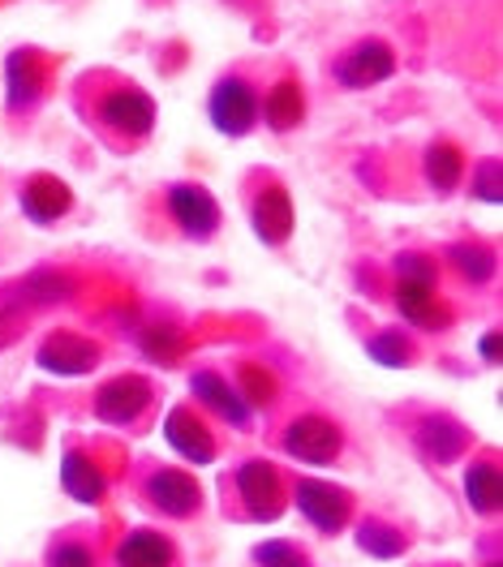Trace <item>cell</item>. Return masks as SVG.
Segmentation results:
<instances>
[{"mask_svg":"<svg viewBox=\"0 0 503 567\" xmlns=\"http://www.w3.org/2000/svg\"><path fill=\"white\" fill-rule=\"evenodd\" d=\"M207 112L224 138H246L258 125V95L246 78H219L212 100H207Z\"/></svg>","mask_w":503,"mask_h":567,"instance_id":"1","label":"cell"},{"mask_svg":"<svg viewBox=\"0 0 503 567\" xmlns=\"http://www.w3.org/2000/svg\"><path fill=\"white\" fill-rule=\"evenodd\" d=\"M237 495L246 503V516L258 525H271L285 516V491H280V473L267 461H246L237 468Z\"/></svg>","mask_w":503,"mask_h":567,"instance_id":"2","label":"cell"},{"mask_svg":"<svg viewBox=\"0 0 503 567\" xmlns=\"http://www.w3.org/2000/svg\"><path fill=\"white\" fill-rule=\"evenodd\" d=\"M292 498H297V512L315 525L319 533H340L353 516V503L340 486L331 482H319V477H306L292 486Z\"/></svg>","mask_w":503,"mask_h":567,"instance_id":"3","label":"cell"},{"mask_svg":"<svg viewBox=\"0 0 503 567\" xmlns=\"http://www.w3.org/2000/svg\"><path fill=\"white\" fill-rule=\"evenodd\" d=\"M340 447H345V434L336 430V425L327 422V417H297V422H288L285 430V452L292 461L301 464H315V468H324L340 456Z\"/></svg>","mask_w":503,"mask_h":567,"instance_id":"4","label":"cell"},{"mask_svg":"<svg viewBox=\"0 0 503 567\" xmlns=\"http://www.w3.org/2000/svg\"><path fill=\"white\" fill-rule=\"evenodd\" d=\"M396 73V52L383 39H361L353 43L340 61H336V78L349 86V91H370L379 82H388Z\"/></svg>","mask_w":503,"mask_h":567,"instance_id":"5","label":"cell"},{"mask_svg":"<svg viewBox=\"0 0 503 567\" xmlns=\"http://www.w3.org/2000/svg\"><path fill=\"white\" fill-rule=\"evenodd\" d=\"M100 121L109 125L112 134L146 138L155 130V100L138 86H116L100 100Z\"/></svg>","mask_w":503,"mask_h":567,"instance_id":"6","label":"cell"},{"mask_svg":"<svg viewBox=\"0 0 503 567\" xmlns=\"http://www.w3.org/2000/svg\"><path fill=\"white\" fill-rule=\"evenodd\" d=\"M146 498H151L155 512H164L173 520H185V516H194L203 507V486L185 468H155L146 477Z\"/></svg>","mask_w":503,"mask_h":567,"instance_id":"7","label":"cell"},{"mask_svg":"<svg viewBox=\"0 0 503 567\" xmlns=\"http://www.w3.org/2000/svg\"><path fill=\"white\" fill-rule=\"evenodd\" d=\"M35 361H39V370H48V374L78 379V374H91V370H95L100 344L86 340V336H78V331H57V336H48V340L39 344Z\"/></svg>","mask_w":503,"mask_h":567,"instance_id":"8","label":"cell"},{"mask_svg":"<svg viewBox=\"0 0 503 567\" xmlns=\"http://www.w3.org/2000/svg\"><path fill=\"white\" fill-rule=\"evenodd\" d=\"M168 212L173 219L181 224V233L185 237H194V241H212L219 228V203L203 189V185H173L168 189Z\"/></svg>","mask_w":503,"mask_h":567,"instance_id":"9","label":"cell"},{"mask_svg":"<svg viewBox=\"0 0 503 567\" xmlns=\"http://www.w3.org/2000/svg\"><path fill=\"white\" fill-rule=\"evenodd\" d=\"M146 409H151V383L138 374H121L95 395V417L109 425H134Z\"/></svg>","mask_w":503,"mask_h":567,"instance_id":"10","label":"cell"},{"mask_svg":"<svg viewBox=\"0 0 503 567\" xmlns=\"http://www.w3.org/2000/svg\"><path fill=\"white\" fill-rule=\"evenodd\" d=\"M164 439H168V447L185 456L189 464H216V439H212V430L198 422L189 409H173L168 417H164Z\"/></svg>","mask_w":503,"mask_h":567,"instance_id":"11","label":"cell"},{"mask_svg":"<svg viewBox=\"0 0 503 567\" xmlns=\"http://www.w3.org/2000/svg\"><path fill=\"white\" fill-rule=\"evenodd\" d=\"M189 391H194V395L216 413L219 422L237 425V430H250L254 409L237 395V388H233L228 379H219L216 370H198V374L189 379Z\"/></svg>","mask_w":503,"mask_h":567,"instance_id":"12","label":"cell"},{"mask_svg":"<svg viewBox=\"0 0 503 567\" xmlns=\"http://www.w3.org/2000/svg\"><path fill=\"white\" fill-rule=\"evenodd\" d=\"M413 443H418V452L431 464H452L461 461V452H465V425L443 417V413H431V417L418 422Z\"/></svg>","mask_w":503,"mask_h":567,"instance_id":"13","label":"cell"},{"mask_svg":"<svg viewBox=\"0 0 503 567\" xmlns=\"http://www.w3.org/2000/svg\"><path fill=\"white\" fill-rule=\"evenodd\" d=\"M250 224L263 246H285L288 237H292V224H297V219H292V198H288L280 185L263 189V194L254 198Z\"/></svg>","mask_w":503,"mask_h":567,"instance_id":"14","label":"cell"},{"mask_svg":"<svg viewBox=\"0 0 503 567\" xmlns=\"http://www.w3.org/2000/svg\"><path fill=\"white\" fill-rule=\"evenodd\" d=\"M396 310H400V319H409L422 331H443L452 322V310L434 301V288H427V284L396 280Z\"/></svg>","mask_w":503,"mask_h":567,"instance_id":"15","label":"cell"},{"mask_svg":"<svg viewBox=\"0 0 503 567\" xmlns=\"http://www.w3.org/2000/svg\"><path fill=\"white\" fill-rule=\"evenodd\" d=\"M61 486H65V495L86 503V507L104 503V495H109V477L100 473V464L91 461L86 452H65V461H61Z\"/></svg>","mask_w":503,"mask_h":567,"instance_id":"16","label":"cell"},{"mask_svg":"<svg viewBox=\"0 0 503 567\" xmlns=\"http://www.w3.org/2000/svg\"><path fill=\"white\" fill-rule=\"evenodd\" d=\"M70 207H73V194L65 189V181L43 173V177H31L22 185V212L31 215L35 224H57Z\"/></svg>","mask_w":503,"mask_h":567,"instance_id":"17","label":"cell"},{"mask_svg":"<svg viewBox=\"0 0 503 567\" xmlns=\"http://www.w3.org/2000/svg\"><path fill=\"white\" fill-rule=\"evenodd\" d=\"M116 567H173V542L155 529H134L116 546Z\"/></svg>","mask_w":503,"mask_h":567,"instance_id":"18","label":"cell"},{"mask_svg":"<svg viewBox=\"0 0 503 567\" xmlns=\"http://www.w3.org/2000/svg\"><path fill=\"white\" fill-rule=\"evenodd\" d=\"M4 86H9V107L13 112H22V107H31L39 100V91H43V65H39L35 52H13L9 61H4Z\"/></svg>","mask_w":503,"mask_h":567,"instance_id":"19","label":"cell"},{"mask_svg":"<svg viewBox=\"0 0 503 567\" xmlns=\"http://www.w3.org/2000/svg\"><path fill=\"white\" fill-rule=\"evenodd\" d=\"M465 498L478 516H495L503 507V477L491 461H473L465 468Z\"/></svg>","mask_w":503,"mask_h":567,"instance_id":"20","label":"cell"},{"mask_svg":"<svg viewBox=\"0 0 503 567\" xmlns=\"http://www.w3.org/2000/svg\"><path fill=\"white\" fill-rule=\"evenodd\" d=\"M258 116H267V125H271L276 134H288V130H297V125H301V116H306L301 86H297L292 78L276 82V86H271V95H267V104H258Z\"/></svg>","mask_w":503,"mask_h":567,"instance_id":"21","label":"cell"},{"mask_svg":"<svg viewBox=\"0 0 503 567\" xmlns=\"http://www.w3.org/2000/svg\"><path fill=\"white\" fill-rule=\"evenodd\" d=\"M65 297H73V280L70 276H61V271H35L31 280H22L18 288H13V306L18 310H39V306H57V301H65Z\"/></svg>","mask_w":503,"mask_h":567,"instance_id":"22","label":"cell"},{"mask_svg":"<svg viewBox=\"0 0 503 567\" xmlns=\"http://www.w3.org/2000/svg\"><path fill=\"white\" fill-rule=\"evenodd\" d=\"M422 168H427V181H431L434 194H452L456 181H461V151L452 142H434L427 151V159H422Z\"/></svg>","mask_w":503,"mask_h":567,"instance_id":"23","label":"cell"},{"mask_svg":"<svg viewBox=\"0 0 503 567\" xmlns=\"http://www.w3.org/2000/svg\"><path fill=\"white\" fill-rule=\"evenodd\" d=\"M358 546L374 559H400L404 555V533L388 525V520H361Z\"/></svg>","mask_w":503,"mask_h":567,"instance_id":"24","label":"cell"},{"mask_svg":"<svg viewBox=\"0 0 503 567\" xmlns=\"http://www.w3.org/2000/svg\"><path fill=\"white\" fill-rule=\"evenodd\" d=\"M366 353L374 357L379 365H388V370H404L409 361H413V344H409V336L404 331H379V336H370L366 340Z\"/></svg>","mask_w":503,"mask_h":567,"instance_id":"25","label":"cell"},{"mask_svg":"<svg viewBox=\"0 0 503 567\" xmlns=\"http://www.w3.org/2000/svg\"><path fill=\"white\" fill-rule=\"evenodd\" d=\"M448 262H452L469 284H486L491 271H495V254L486 246H452L448 249Z\"/></svg>","mask_w":503,"mask_h":567,"instance_id":"26","label":"cell"},{"mask_svg":"<svg viewBox=\"0 0 503 567\" xmlns=\"http://www.w3.org/2000/svg\"><path fill=\"white\" fill-rule=\"evenodd\" d=\"M237 395L250 409H267V404H276V379L263 365H242L237 370Z\"/></svg>","mask_w":503,"mask_h":567,"instance_id":"27","label":"cell"},{"mask_svg":"<svg viewBox=\"0 0 503 567\" xmlns=\"http://www.w3.org/2000/svg\"><path fill=\"white\" fill-rule=\"evenodd\" d=\"M138 344H143V353L151 361H160V365H173L185 349V340H181L177 327H146L143 336H138Z\"/></svg>","mask_w":503,"mask_h":567,"instance_id":"28","label":"cell"},{"mask_svg":"<svg viewBox=\"0 0 503 567\" xmlns=\"http://www.w3.org/2000/svg\"><path fill=\"white\" fill-rule=\"evenodd\" d=\"M254 564L258 567H310V559H306L292 542H280V537H276V542H258V546H254Z\"/></svg>","mask_w":503,"mask_h":567,"instance_id":"29","label":"cell"},{"mask_svg":"<svg viewBox=\"0 0 503 567\" xmlns=\"http://www.w3.org/2000/svg\"><path fill=\"white\" fill-rule=\"evenodd\" d=\"M473 198L500 207L503 203V173H500V159H482L478 173H473Z\"/></svg>","mask_w":503,"mask_h":567,"instance_id":"30","label":"cell"},{"mask_svg":"<svg viewBox=\"0 0 503 567\" xmlns=\"http://www.w3.org/2000/svg\"><path fill=\"white\" fill-rule=\"evenodd\" d=\"M434 276H439V271H434V262L427 254H400V258H396V280L434 288Z\"/></svg>","mask_w":503,"mask_h":567,"instance_id":"31","label":"cell"},{"mask_svg":"<svg viewBox=\"0 0 503 567\" xmlns=\"http://www.w3.org/2000/svg\"><path fill=\"white\" fill-rule=\"evenodd\" d=\"M48 567H95V555L82 542H57L48 555Z\"/></svg>","mask_w":503,"mask_h":567,"instance_id":"32","label":"cell"},{"mask_svg":"<svg viewBox=\"0 0 503 567\" xmlns=\"http://www.w3.org/2000/svg\"><path fill=\"white\" fill-rule=\"evenodd\" d=\"M22 336V315H13V310H0V353L13 344Z\"/></svg>","mask_w":503,"mask_h":567,"instance_id":"33","label":"cell"},{"mask_svg":"<svg viewBox=\"0 0 503 567\" xmlns=\"http://www.w3.org/2000/svg\"><path fill=\"white\" fill-rule=\"evenodd\" d=\"M478 353L486 365H500V331H486L482 340H478Z\"/></svg>","mask_w":503,"mask_h":567,"instance_id":"34","label":"cell"},{"mask_svg":"<svg viewBox=\"0 0 503 567\" xmlns=\"http://www.w3.org/2000/svg\"><path fill=\"white\" fill-rule=\"evenodd\" d=\"M486 567H500V564H486Z\"/></svg>","mask_w":503,"mask_h":567,"instance_id":"35","label":"cell"}]
</instances>
